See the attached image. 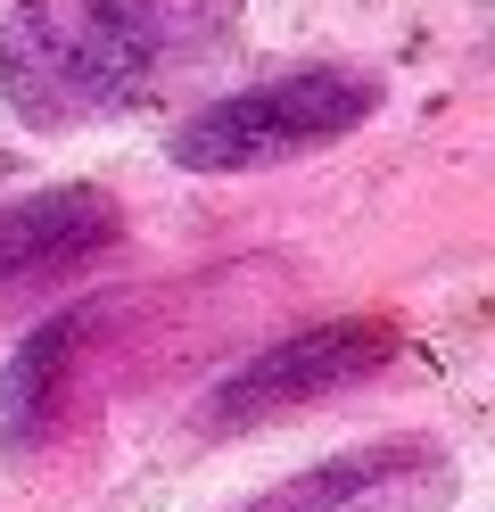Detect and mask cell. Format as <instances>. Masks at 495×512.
Segmentation results:
<instances>
[{"instance_id": "6da1fadb", "label": "cell", "mask_w": 495, "mask_h": 512, "mask_svg": "<svg viewBox=\"0 0 495 512\" xmlns=\"http://www.w3.org/2000/svg\"><path fill=\"white\" fill-rule=\"evenodd\" d=\"M240 42V0H17L0 17V100L33 133L165 108Z\"/></svg>"}, {"instance_id": "7a4b0ae2", "label": "cell", "mask_w": 495, "mask_h": 512, "mask_svg": "<svg viewBox=\"0 0 495 512\" xmlns=\"http://www.w3.org/2000/svg\"><path fill=\"white\" fill-rule=\"evenodd\" d=\"M372 116H380V75L297 67V75H264V83H240L223 100L190 108L165 141V157L182 174H256V166H289V157L347 141Z\"/></svg>"}, {"instance_id": "3957f363", "label": "cell", "mask_w": 495, "mask_h": 512, "mask_svg": "<svg viewBox=\"0 0 495 512\" xmlns=\"http://www.w3.org/2000/svg\"><path fill=\"white\" fill-rule=\"evenodd\" d=\"M388 356H396V323L388 314H330V323H306V331L240 356L207 397H198L190 422L207 438L264 430V422H281V413H297V405H322V397L355 389V380L388 372Z\"/></svg>"}, {"instance_id": "277c9868", "label": "cell", "mask_w": 495, "mask_h": 512, "mask_svg": "<svg viewBox=\"0 0 495 512\" xmlns=\"http://www.w3.org/2000/svg\"><path fill=\"white\" fill-rule=\"evenodd\" d=\"M462 488V463L438 438H363L347 455H322L297 479L264 488L240 512H446Z\"/></svg>"}, {"instance_id": "5b68a950", "label": "cell", "mask_w": 495, "mask_h": 512, "mask_svg": "<svg viewBox=\"0 0 495 512\" xmlns=\"http://www.w3.org/2000/svg\"><path fill=\"white\" fill-rule=\"evenodd\" d=\"M124 207L99 182H50L25 199H0V281H33V273H75L99 248H116Z\"/></svg>"}, {"instance_id": "8992f818", "label": "cell", "mask_w": 495, "mask_h": 512, "mask_svg": "<svg viewBox=\"0 0 495 512\" xmlns=\"http://www.w3.org/2000/svg\"><path fill=\"white\" fill-rule=\"evenodd\" d=\"M91 323H99V306H58L50 323H33L17 339V356L0 364V455H33V446L58 438Z\"/></svg>"}]
</instances>
